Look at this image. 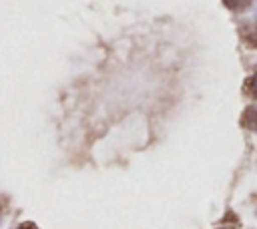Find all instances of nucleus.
<instances>
[{
  "label": "nucleus",
  "mask_w": 257,
  "mask_h": 229,
  "mask_svg": "<svg viewBox=\"0 0 257 229\" xmlns=\"http://www.w3.org/2000/svg\"><path fill=\"white\" fill-rule=\"evenodd\" d=\"M18 229H36V227H34L32 223H24V225H20Z\"/></svg>",
  "instance_id": "4"
},
{
  "label": "nucleus",
  "mask_w": 257,
  "mask_h": 229,
  "mask_svg": "<svg viewBox=\"0 0 257 229\" xmlns=\"http://www.w3.org/2000/svg\"><path fill=\"white\" fill-rule=\"evenodd\" d=\"M231 10H243V8H247L249 4H251V0H223Z\"/></svg>",
  "instance_id": "2"
},
{
  "label": "nucleus",
  "mask_w": 257,
  "mask_h": 229,
  "mask_svg": "<svg viewBox=\"0 0 257 229\" xmlns=\"http://www.w3.org/2000/svg\"><path fill=\"white\" fill-rule=\"evenodd\" d=\"M243 125L249 127V129H253V131H257V108H249V110L245 112Z\"/></svg>",
  "instance_id": "1"
},
{
  "label": "nucleus",
  "mask_w": 257,
  "mask_h": 229,
  "mask_svg": "<svg viewBox=\"0 0 257 229\" xmlns=\"http://www.w3.org/2000/svg\"><path fill=\"white\" fill-rule=\"evenodd\" d=\"M247 84H249V92H251V94L257 98V72L251 76V80H249Z\"/></svg>",
  "instance_id": "3"
}]
</instances>
